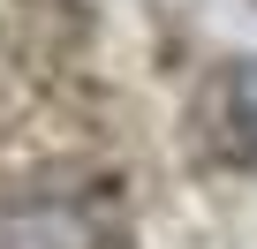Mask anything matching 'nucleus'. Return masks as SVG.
Wrapping results in <instances>:
<instances>
[{"mask_svg":"<svg viewBox=\"0 0 257 249\" xmlns=\"http://www.w3.org/2000/svg\"><path fill=\"white\" fill-rule=\"evenodd\" d=\"M234 121H242V136H249V151H257V61L234 68Z\"/></svg>","mask_w":257,"mask_h":249,"instance_id":"obj_1","label":"nucleus"}]
</instances>
